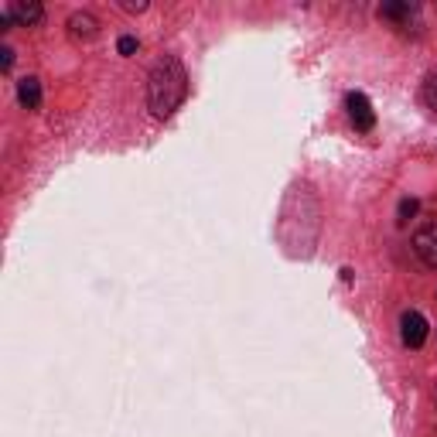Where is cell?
<instances>
[{
  "label": "cell",
  "mask_w": 437,
  "mask_h": 437,
  "mask_svg": "<svg viewBox=\"0 0 437 437\" xmlns=\"http://www.w3.org/2000/svg\"><path fill=\"white\" fill-rule=\"evenodd\" d=\"M120 7H123V11H130V14H140V11H147V4H144V0H137V4H133V0H123Z\"/></svg>",
  "instance_id": "7c38bea8"
},
{
  "label": "cell",
  "mask_w": 437,
  "mask_h": 437,
  "mask_svg": "<svg viewBox=\"0 0 437 437\" xmlns=\"http://www.w3.org/2000/svg\"><path fill=\"white\" fill-rule=\"evenodd\" d=\"M424 103L437 113V72H431V76L424 79Z\"/></svg>",
  "instance_id": "9c48e42d"
},
{
  "label": "cell",
  "mask_w": 437,
  "mask_h": 437,
  "mask_svg": "<svg viewBox=\"0 0 437 437\" xmlns=\"http://www.w3.org/2000/svg\"><path fill=\"white\" fill-rule=\"evenodd\" d=\"M69 35L76 41H93L99 35V21L93 14H72L69 18Z\"/></svg>",
  "instance_id": "8992f818"
},
{
  "label": "cell",
  "mask_w": 437,
  "mask_h": 437,
  "mask_svg": "<svg viewBox=\"0 0 437 437\" xmlns=\"http://www.w3.org/2000/svg\"><path fill=\"white\" fill-rule=\"evenodd\" d=\"M116 48H120V55H133L140 45H137V38H133V35H123V38L116 41Z\"/></svg>",
  "instance_id": "8fae6325"
},
{
  "label": "cell",
  "mask_w": 437,
  "mask_h": 437,
  "mask_svg": "<svg viewBox=\"0 0 437 437\" xmlns=\"http://www.w3.org/2000/svg\"><path fill=\"white\" fill-rule=\"evenodd\" d=\"M414 253H417L424 263L437 270V222H424L414 236Z\"/></svg>",
  "instance_id": "7a4b0ae2"
},
{
  "label": "cell",
  "mask_w": 437,
  "mask_h": 437,
  "mask_svg": "<svg viewBox=\"0 0 437 437\" xmlns=\"http://www.w3.org/2000/svg\"><path fill=\"white\" fill-rule=\"evenodd\" d=\"M399 335H403V345L420 348V345L427 342V318H424L420 311H407V314L399 318Z\"/></svg>",
  "instance_id": "277c9868"
},
{
  "label": "cell",
  "mask_w": 437,
  "mask_h": 437,
  "mask_svg": "<svg viewBox=\"0 0 437 437\" xmlns=\"http://www.w3.org/2000/svg\"><path fill=\"white\" fill-rule=\"evenodd\" d=\"M417 209H420L417 198H403V202H399V222H410V219L417 215Z\"/></svg>",
  "instance_id": "30bf717a"
},
{
  "label": "cell",
  "mask_w": 437,
  "mask_h": 437,
  "mask_svg": "<svg viewBox=\"0 0 437 437\" xmlns=\"http://www.w3.org/2000/svg\"><path fill=\"white\" fill-rule=\"evenodd\" d=\"M380 14L390 21H407L414 14V4H407V0H390V4H382Z\"/></svg>",
  "instance_id": "ba28073f"
},
{
  "label": "cell",
  "mask_w": 437,
  "mask_h": 437,
  "mask_svg": "<svg viewBox=\"0 0 437 437\" xmlns=\"http://www.w3.org/2000/svg\"><path fill=\"white\" fill-rule=\"evenodd\" d=\"M18 99H21V106L24 110H38L41 106V82L35 76H28V79H21L18 82Z\"/></svg>",
  "instance_id": "52a82bcc"
},
{
  "label": "cell",
  "mask_w": 437,
  "mask_h": 437,
  "mask_svg": "<svg viewBox=\"0 0 437 437\" xmlns=\"http://www.w3.org/2000/svg\"><path fill=\"white\" fill-rule=\"evenodd\" d=\"M0 65H4V69L14 65V52H11V48H0Z\"/></svg>",
  "instance_id": "4fadbf2b"
},
{
  "label": "cell",
  "mask_w": 437,
  "mask_h": 437,
  "mask_svg": "<svg viewBox=\"0 0 437 437\" xmlns=\"http://www.w3.org/2000/svg\"><path fill=\"white\" fill-rule=\"evenodd\" d=\"M188 93V76H185V65L174 55H164L157 65L151 69V82H147V103H151L154 116H171Z\"/></svg>",
  "instance_id": "6da1fadb"
},
{
  "label": "cell",
  "mask_w": 437,
  "mask_h": 437,
  "mask_svg": "<svg viewBox=\"0 0 437 437\" xmlns=\"http://www.w3.org/2000/svg\"><path fill=\"white\" fill-rule=\"evenodd\" d=\"M7 14H11V21H18L24 28H38L41 18H45V7H41L38 0H14L7 7Z\"/></svg>",
  "instance_id": "5b68a950"
},
{
  "label": "cell",
  "mask_w": 437,
  "mask_h": 437,
  "mask_svg": "<svg viewBox=\"0 0 437 437\" xmlns=\"http://www.w3.org/2000/svg\"><path fill=\"white\" fill-rule=\"evenodd\" d=\"M345 110H348V116H352L356 130H373V127H376L373 103H369L362 93H348V96H345Z\"/></svg>",
  "instance_id": "3957f363"
}]
</instances>
